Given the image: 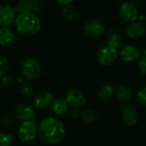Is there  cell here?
Here are the masks:
<instances>
[{
	"instance_id": "cell-7",
	"label": "cell",
	"mask_w": 146,
	"mask_h": 146,
	"mask_svg": "<svg viewBox=\"0 0 146 146\" xmlns=\"http://www.w3.org/2000/svg\"><path fill=\"white\" fill-rule=\"evenodd\" d=\"M68 105H70L73 109H80L82 108L86 104V97L85 93L77 88L70 89L66 93L65 98Z\"/></svg>"
},
{
	"instance_id": "cell-34",
	"label": "cell",
	"mask_w": 146,
	"mask_h": 146,
	"mask_svg": "<svg viewBox=\"0 0 146 146\" xmlns=\"http://www.w3.org/2000/svg\"><path fill=\"white\" fill-rule=\"evenodd\" d=\"M134 2H140V1H142V0H133Z\"/></svg>"
},
{
	"instance_id": "cell-16",
	"label": "cell",
	"mask_w": 146,
	"mask_h": 146,
	"mask_svg": "<svg viewBox=\"0 0 146 146\" xmlns=\"http://www.w3.org/2000/svg\"><path fill=\"white\" fill-rule=\"evenodd\" d=\"M107 45L119 49L123 44V37L116 29H110L107 32Z\"/></svg>"
},
{
	"instance_id": "cell-33",
	"label": "cell",
	"mask_w": 146,
	"mask_h": 146,
	"mask_svg": "<svg viewBox=\"0 0 146 146\" xmlns=\"http://www.w3.org/2000/svg\"><path fill=\"white\" fill-rule=\"evenodd\" d=\"M143 56H146V49H144V50H143Z\"/></svg>"
},
{
	"instance_id": "cell-3",
	"label": "cell",
	"mask_w": 146,
	"mask_h": 146,
	"mask_svg": "<svg viewBox=\"0 0 146 146\" xmlns=\"http://www.w3.org/2000/svg\"><path fill=\"white\" fill-rule=\"evenodd\" d=\"M21 75L27 80H34L41 74V66L34 58H26L21 65Z\"/></svg>"
},
{
	"instance_id": "cell-5",
	"label": "cell",
	"mask_w": 146,
	"mask_h": 146,
	"mask_svg": "<svg viewBox=\"0 0 146 146\" xmlns=\"http://www.w3.org/2000/svg\"><path fill=\"white\" fill-rule=\"evenodd\" d=\"M119 56V51L117 49L110 45L101 47L97 54L98 62L103 66H109L113 64Z\"/></svg>"
},
{
	"instance_id": "cell-27",
	"label": "cell",
	"mask_w": 146,
	"mask_h": 146,
	"mask_svg": "<svg viewBox=\"0 0 146 146\" xmlns=\"http://www.w3.org/2000/svg\"><path fill=\"white\" fill-rule=\"evenodd\" d=\"M13 120L11 117H3L1 121H0V126L1 127H3V129H9L12 126H13Z\"/></svg>"
},
{
	"instance_id": "cell-18",
	"label": "cell",
	"mask_w": 146,
	"mask_h": 146,
	"mask_svg": "<svg viewBox=\"0 0 146 146\" xmlns=\"http://www.w3.org/2000/svg\"><path fill=\"white\" fill-rule=\"evenodd\" d=\"M133 90L127 85H121L116 91V97L119 101L123 104H127L133 99Z\"/></svg>"
},
{
	"instance_id": "cell-9",
	"label": "cell",
	"mask_w": 146,
	"mask_h": 146,
	"mask_svg": "<svg viewBox=\"0 0 146 146\" xmlns=\"http://www.w3.org/2000/svg\"><path fill=\"white\" fill-rule=\"evenodd\" d=\"M16 10L9 4L0 5V27H8L15 23Z\"/></svg>"
},
{
	"instance_id": "cell-24",
	"label": "cell",
	"mask_w": 146,
	"mask_h": 146,
	"mask_svg": "<svg viewBox=\"0 0 146 146\" xmlns=\"http://www.w3.org/2000/svg\"><path fill=\"white\" fill-rule=\"evenodd\" d=\"M9 68V60L4 56H0V76H4Z\"/></svg>"
},
{
	"instance_id": "cell-26",
	"label": "cell",
	"mask_w": 146,
	"mask_h": 146,
	"mask_svg": "<svg viewBox=\"0 0 146 146\" xmlns=\"http://www.w3.org/2000/svg\"><path fill=\"white\" fill-rule=\"evenodd\" d=\"M1 85L4 88H10L14 86V80L11 76L4 75L1 80Z\"/></svg>"
},
{
	"instance_id": "cell-11",
	"label": "cell",
	"mask_w": 146,
	"mask_h": 146,
	"mask_svg": "<svg viewBox=\"0 0 146 146\" xmlns=\"http://www.w3.org/2000/svg\"><path fill=\"white\" fill-rule=\"evenodd\" d=\"M54 101L53 95L49 91H41L38 92L33 100V104L35 109L38 110H45L51 106Z\"/></svg>"
},
{
	"instance_id": "cell-6",
	"label": "cell",
	"mask_w": 146,
	"mask_h": 146,
	"mask_svg": "<svg viewBox=\"0 0 146 146\" xmlns=\"http://www.w3.org/2000/svg\"><path fill=\"white\" fill-rule=\"evenodd\" d=\"M119 14L124 21L132 23L139 19V9L135 3L125 2L121 4Z\"/></svg>"
},
{
	"instance_id": "cell-4",
	"label": "cell",
	"mask_w": 146,
	"mask_h": 146,
	"mask_svg": "<svg viewBox=\"0 0 146 146\" xmlns=\"http://www.w3.org/2000/svg\"><path fill=\"white\" fill-rule=\"evenodd\" d=\"M38 134V126L33 121H23L18 128L17 135L23 143H30Z\"/></svg>"
},
{
	"instance_id": "cell-17",
	"label": "cell",
	"mask_w": 146,
	"mask_h": 146,
	"mask_svg": "<svg viewBox=\"0 0 146 146\" xmlns=\"http://www.w3.org/2000/svg\"><path fill=\"white\" fill-rule=\"evenodd\" d=\"M15 40V35L8 27H0V46L9 47L13 45Z\"/></svg>"
},
{
	"instance_id": "cell-22",
	"label": "cell",
	"mask_w": 146,
	"mask_h": 146,
	"mask_svg": "<svg viewBox=\"0 0 146 146\" xmlns=\"http://www.w3.org/2000/svg\"><path fill=\"white\" fill-rule=\"evenodd\" d=\"M20 92L24 98H31L34 94V87L30 82L25 81L21 86Z\"/></svg>"
},
{
	"instance_id": "cell-23",
	"label": "cell",
	"mask_w": 146,
	"mask_h": 146,
	"mask_svg": "<svg viewBox=\"0 0 146 146\" xmlns=\"http://www.w3.org/2000/svg\"><path fill=\"white\" fill-rule=\"evenodd\" d=\"M62 17L66 21H73L75 18V16H76V10L70 4L69 5H66L62 9Z\"/></svg>"
},
{
	"instance_id": "cell-21",
	"label": "cell",
	"mask_w": 146,
	"mask_h": 146,
	"mask_svg": "<svg viewBox=\"0 0 146 146\" xmlns=\"http://www.w3.org/2000/svg\"><path fill=\"white\" fill-rule=\"evenodd\" d=\"M81 118L87 123H92L98 119V113L94 109L87 108L81 112Z\"/></svg>"
},
{
	"instance_id": "cell-31",
	"label": "cell",
	"mask_w": 146,
	"mask_h": 146,
	"mask_svg": "<svg viewBox=\"0 0 146 146\" xmlns=\"http://www.w3.org/2000/svg\"><path fill=\"white\" fill-rule=\"evenodd\" d=\"M56 2L61 5L66 6V5H69L72 2H74V0H56Z\"/></svg>"
},
{
	"instance_id": "cell-20",
	"label": "cell",
	"mask_w": 146,
	"mask_h": 146,
	"mask_svg": "<svg viewBox=\"0 0 146 146\" xmlns=\"http://www.w3.org/2000/svg\"><path fill=\"white\" fill-rule=\"evenodd\" d=\"M114 93H115V90L111 86L104 85L98 91V98H100V100L104 102H108L113 98Z\"/></svg>"
},
{
	"instance_id": "cell-12",
	"label": "cell",
	"mask_w": 146,
	"mask_h": 146,
	"mask_svg": "<svg viewBox=\"0 0 146 146\" xmlns=\"http://www.w3.org/2000/svg\"><path fill=\"white\" fill-rule=\"evenodd\" d=\"M15 116L18 120L23 121H33L36 117L35 111L33 108L28 104H22L18 105L15 108Z\"/></svg>"
},
{
	"instance_id": "cell-8",
	"label": "cell",
	"mask_w": 146,
	"mask_h": 146,
	"mask_svg": "<svg viewBox=\"0 0 146 146\" xmlns=\"http://www.w3.org/2000/svg\"><path fill=\"white\" fill-rule=\"evenodd\" d=\"M105 24L98 19L92 18L88 20L84 26L85 33L90 37H99L105 33Z\"/></svg>"
},
{
	"instance_id": "cell-28",
	"label": "cell",
	"mask_w": 146,
	"mask_h": 146,
	"mask_svg": "<svg viewBox=\"0 0 146 146\" xmlns=\"http://www.w3.org/2000/svg\"><path fill=\"white\" fill-rule=\"evenodd\" d=\"M138 99L139 101L143 104L146 106V86L143 87L138 93Z\"/></svg>"
},
{
	"instance_id": "cell-15",
	"label": "cell",
	"mask_w": 146,
	"mask_h": 146,
	"mask_svg": "<svg viewBox=\"0 0 146 146\" xmlns=\"http://www.w3.org/2000/svg\"><path fill=\"white\" fill-rule=\"evenodd\" d=\"M121 118L123 122L128 127H133L138 123L139 116L135 108L126 106L121 111Z\"/></svg>"
},
{
	"instance_id": "cell-29",
	"label": "cell",
	"mask_w": 146,
	"mask_h": 146,
	"mask_svg": "<svg viewBox=\"0 0 146 146\" xmlns=\"http://www.w3.org/2000/svg\"><path fill=\"white\" fill-rule=\"evenodd\" d=\"M138 65H139V71L143 74L146 75V56H142L141 58H139Z\"/></svg>"
},
{
	"instance_id": "cell-30",
	"label": "cell",
	"mask_w": 146,
	"mask_h": 146,
	"mask_svg": "<svg viewBox=\"0 0 146 146\" xmlns=\"http://www.w3.org/2000/svg\"><path fill=\"white\" fill-rule=\"evenodd\" d=\"M68 117L72 120V121H77L80 117V115L78 113V111L76 110V109L72 110L71 111H69L68 113Z\"/></svg>"
},
{
	"instance_id": "cell-32",
	"label": "cell",
	"mask_w": 146,
	"mask_h": 146,
	"mask_svg": "<svg viewBox=\"0 0 146 146\" xmlns=\"http://www.w3.org/2000/svg\"><path fill=\"white\" fill-rule=\"evenodd\" d=\"M24 80H25V78L21 75V76H18L17 77V79H16V80H17V82L18 83H20V84H22V83H24L25 81H24Z\"/></svg>"
},
{
	"instance_id": "cell-14",
	"label": "cell",
	"mask_w": 146,
	"mask_h": 146,
	"mask_svg": "<svg viewBox=\"0 0 146 146\" xmlns=\"http://www.w3.org/2000/svg\"><path fill=\"white\" fill-rule=\"evenodd\" d=\"M127 35L130 38H139L144 36L146 33V25L140 21H135L130 23L127 28Z\"/></svg>"
},
{
	"instance_id": "cell-1",
	"label": "cell",
	"mask_w": 146,
	"mask_h": 146,
	"mask_svg": "<svg viewBox=\"0 0 146 146\" xmlns=\"http://www.w3.org/2000/svg\"><path fill=\"white\" fill-rule=\"evenodd\" d=\"M66 133L62 121L55 117L44 118L38 125V136L46 144L55 145L60 144Z\"/></svg>"
},
{
	"instance_id": "cell-13",
	"label": "cell",
	"mask_w": 146,
	"mask_h": 146,
	"mask_svg": "<svg viewBox=\"0 0 146 146\" xmlns=\"http://www.w3.org/2000/svg\"><path fill=\"white\" fill-rule=\"evenodd\" d=\"M121 59L126 62H134L139 60L140 57V51L134 45H126L121 48L120 52Z\"/></svg>"
},
{
	"instance_id": "cell-25",
	"label": "cell",
	"mask_w": 146,
	"mask_h": 146,
	"mask_svg": "<svg viewBox=\"0 0 146 146\" xmlns=\"http://www.w3.org/2000/svg\"><path fill=\"white\" fill-rule=\"evenodd\" d=\"M14 137L10 134L0 133V146H10Z\"/></svg>"
},
{
	"instance_id": "cell-10",
	"label": "cell",
	"mask_w": 146,
	"mask_h": 146,
	"mask_svg": "<svg viewBox=\"0 0 146 146\" xmlns=\"http://www.w3.org/2000/svg\"><path fill=\"white\" fill-rule=\"evenodd\" d=\"M43 7V0H19L15 5L17 13H37Z\"/></svg>"
},
{
	"instance_id": "cell-2",
	"label": "cell",
	"mask_w": 146,
	"mask_h": 146,
	"mask_svg": "<svg viewBox=\"0 0 146 146\" xmlns=\"http://www.w3.org/2000/svg\"><path fill=\"white\" fill-rule=\"evenodd\" d=\"M15 27L21 34L32 36L41 28V21L34 13H20L15 21Z\"/></svg>"
},
{
	"instance_id": "cell-19",
	"label": "cell",
	"mask_w": 146,
	"mask_h": 146,
	"mask_svg": "<svg viewBox=\"0 0 146 146\" xmlns=\"http://www.w3.org/2000/svg\"><path fill=\"white\" fill-rule=\"evenodd\" d=\"M68 104L67 103L66 99L62 98H56L51 104V109L53 112L60 115L65 114L68 110Z\"/></svg>"
}]
</instances>
